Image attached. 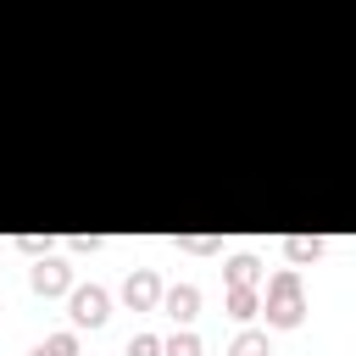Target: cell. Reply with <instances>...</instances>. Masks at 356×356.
Returning <instances> with one entry per match:
<instances>
[{"label":"cell","instance_id":"cell-1","mask_svg":"<svg viewBox=\"0 0 356 356\" xmlns=\"http://www.w3.org/2000/svg\"><path fill=\"white\" fill-rule=\"evenodd\" d=\"M261 306H267V323H273V328H295V323L306 317L300 273H289V267H284V273H273V278H267V300H261Z\"/></svg>","mask_w":356,"mask_h":356},{"label":"cell","instance_id":"cell-2","mask_svg":"<svg viewBox=\"0 0 356 356\" xmlns=\"http://www.w3.org/2000/svg\"><path fill=\"white\" fill-rule=\"evenodd\" d=\"M67 312H72L78 328H100V323L111 317V295H106L100 284H72V289H67Z\"/></svg>","mask_w":356,"mask_h":356},{"label":"cell","instance_id":"cell-3","mask_svg":"<svg viewBox=\"0 0 356 356\" xmlns=\"http://www.w3.org/2000/svg\"><path fill=\"white\" fill-rule=\"evenodd\" d=\"M28 284H33V295H44V300H50V295H67V289H72V267L56 261V256H39L33 273H28Z\"/></svg>","mask_w":356,"mask_h":356},{"label":"cell","instance_id":"cell-4","mask_svg":"<svg viewBox=\"0 0 356 356\" xmlns=\"http://www.w3.org/2000/svg\"><path fill=\"white\" fill-rule=\"evenodd\" d=\"M122 300H128L134 312H156V306H161V278H156L150 267L128 273V278H122Z\"/></svg>","mask_w":356,"mask_h":356},{"label":"cell","instance_id":"cell-5","mask_svg":"<svg viewBox=\"0 0 356 356\" xmlns=\"http://www.w3.org/2000/svg\"><path fill=\"white\" fill-rule=\"evenodd\" d=\"M161 306H167L172 323H189V317L200 312V289H195V284H172V289H161Z\"/></svg>","mask_w":356,"mask_h":356},{"label":"cell","instance_id":"cell-6","mask_svg":"<svg viewBox=\"0 0 356 356\" xmlns=\"http://www.w3.org/2000/svg\"><path fill=\"white\" fill-rule=\"evenodd\" d=\"M256 312H261V295H256V284H228V317L250 323Z\"/></svg>","mask_w":356,"mask_h":356},{"label":"cell","instance_id":"cell-7","mask_svg":"<svg viewBox=\"0 0 356 356\" xmlns=\"http://www.w3.org/2000/svg\"><path fill=\"white\" fill-rule=\"evenodd\" d=\"M228 356H273V345H267V334H261V328H239V334H234V345H228Z\"/></svg>","mask_w":356,"mask_h":356},{"label":"cell","instance_id":"cell-8","mask_svg":"<svg viewBox=\"0 0 356 356\" xmlns=\"http://www.w3.org/2000/svg\"><path fill=\"white\" fill-rule=\"evenodd\" d=\"M33 356H78V334H72V328H61V334H44V339L33 345Z\"/></svg>","mask_w":356,"mask_h":356},{"label":"cell","instance_id":"cell-9","mask_svg":"<svg viewBox=\"0 0 356 356\" xmlns=\"http://www.w3.org/2000/svg\"><path fill=\"white\" fill-rule=\"evenodd\" d=\"M284 256H289V261H317V256H323V239L295 234V239H284Z\"/></svg>","mask_w":356,"mask_h":356},{"label":"cell","instance_id":"cell-10","mask_svg":"<svg viewBox=\"0 0 356 356\" xmlns=\"http://www.w3.org/2000/svg\"><path fill=\"white\" fill-rule=\"evenodd\" d=\"M256 278H261V261H256V256H245V250H239V256H234V261H228V284H256Z\"/></svg>","mask_w":356,"mask_h":356},{"label":"cell","instance_id":"cell-11","mask_svg":"<svg viewBox=\"0 0 356 356\" xmlns=\"http://www.w3.org/2000/svg\"><path fill=\"white\" fill-rule=\"evenodd\" d=\"M161 356H200V339L189 328H178L172 339H161Z\"/></svg>","mask_w":356,"mask_h":356},{"label":"cell","instance_id":"cell-12","mask_svg":"<svg viewBox=\"0 0 356 356\" xmlns=\"http://www.w3.org/2000/svg\"><path fill=\"white\" fill-rule=\"evenodd\" d=\"M128 356H161V339L156 334H134L128 339Z\"/></svg>","mask_w":356,"mask_h":356},{"label":"cell","instance_id":"cell-13","mask_svg":"<svg viewBox=\"0 0 356 356\" xmlns=\"http://www.w3.org/2000/svg\"><path fill=\"white\" fill-rule=\"evenodd\" d=\"M17 250H22V256H44V250H50V239H39V234H22V239H17Z\"/></svg>","mask_w":356,"mask_h":356},{"label":"cell","instance_id":"cell-14","mask_svg":"<svg viewBox=\"0 0 356 356\" xmlns=\"http://www.w3.org/2000/svg\"><path fill=\"white\" fill-rule=\"evenodd\" d=\"M67 245H72V250H100V239H95V234H72Z\"/></svg>","mask_w":356,"mask_h":356}]
</instances>
